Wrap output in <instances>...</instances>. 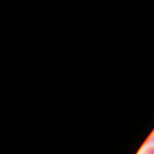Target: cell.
<instances>
[{"label": "cell", "mask_w": 154, "mask_h": 154, "mask_svg": "<svg viewBox=\"0 0 154 154\" xmlns=\"http://www.w3.org/2000/svg\"><path fill=\"white\" fill-rule=\"evenodd\" d=\"M147 144H148L149 146L154 145V131L152 132L150 135L147 139Z\"/></svg>", "instance_id": "obj_1"}, {"label": "cell", "mask_w": 154, "mask_h": 154, "mask_svg": "<svg viewBox=\"0 0 154 154\" xmlns=\"http://www.w3.org/2000/svg\"><path fill=\"white\" fill-rule=\"evenodd\" d=\"M144 154H154V145L149 146L145 150Z\"/></svg>", "instance_id": "obj_2"}]
</instances>
